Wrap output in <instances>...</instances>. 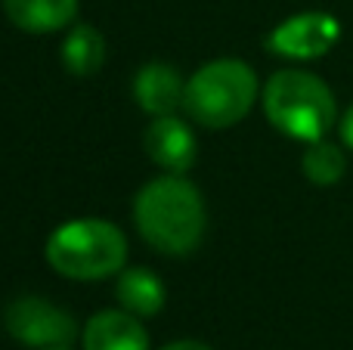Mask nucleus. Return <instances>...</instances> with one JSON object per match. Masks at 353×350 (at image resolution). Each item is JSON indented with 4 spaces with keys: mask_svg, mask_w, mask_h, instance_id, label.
<instances>
[{
    "mask_svg": "<svg viewBox=\"0 0 353 350\" xmlns=\"http://www.w3.org/2000/svg\"><path fill=\"white\" fill-rule=\"evenodd\" d=\"M134 223L140 236L161 254L186 258L205 239L208 211L199 186L183 174L155 177L137 192Z\"/></svg>",
    "mask_w": 353,
    "mask_h": 350,
    "instance_id": "nucleus-1",
    "label": "nucleus"
},
{
    "mask_svg": "<svg viewBox=\"0 0 353 350\" xmlns=\"http://www.w3.org/2000/svg\"><path fill=\"white\" fill-rule=\"evenodd\" d=\"M43 254L59 276L74 282H97L124 270L128 239L115 223L103 217H78L59 223L50 233Z\"/></svg>",
    "mask_w": 353,
    "mask_h": 350,
    "instance_id": "nucleus-2",
    "label": "nucleus"
},
{
    "mask_svg": "<svg viewBox=\"0 0 353 350\" xmlns=\"http://www.w3.org/2000/svg\"><path fill=\"white\" fill-rule=\"evenodd\" d=\"M263 112L279 134L301 143L325 140L338 118L335 93L310 72H276L263 87Z\"/></svg>",
    "mask_w": 353,
    "mask_h": 350,
    "instance_id": "nucleus-3",
    "label": "nucleus"
},
{
    "mask_svg": "<svg viewBox=\"0 0 353 350\" xmlns=\"http://www.w3.org/2000/svg\"><path fill=\"white\" fill-rule=\"evenodd\" d=\"M257 99V74L242 59H214L186 81L183 112L208 130L239 124Z\"/></svg>",
    "mask_w": 353,
    "mask_h": 350,
    "instance_id": "nucleus-4",
    "label": "nucleus"
},
{
    "mask_svg": "<svg viewBox=\"0 0 353 350\" xmlns=\"http://www.w3.org/2000/svg\"><path fill=\"white\" fill-rule=\"evenodd\" d=\"M3 326L22 344L41 350V347H68L78 338V326H74L72 313L56 307L53 301L37 295H25L6 304Z\"/></svg>",
    "mask_w": 353,
    "mask_h": 350,
    "instance_id": "nucleus-5",
    "label": "nucleus"
},
{
    "mask_svg": "<svg viewBox=\"0 0 353 350\" xmlns=\"http://www.w3.org/2000/svg\"><path fill=\"white\" fill-rule=\"evenodd\" d=\"M341 41V22L332 12H298L267 34V47L285 59H319Z\"/></svg>",
    "mask_w": 353,
    "mask_h": 350,
    "instance_id": "nucleus-6",
    "label": "nucleus"
},
{
    "mask_svg": "<svg viewBox=\"0 0 353 350\" xmlns=\"http://www.w3.org/2000/svg\"><path fill=\"white\" fill-rule=\"evenodd\" d=\"M143 146L155 165L165 167V174H186L195 165V134L176 115L155 118L143 136Z\"/></svg>",
    "mask_w": 353,
    "mask_h": 350,
    "instance_id": "nucleus-7",
    "label": "nucleus"
},
{
    "mask_svg": "<svg viewBox=\"0 0 353 350\" xmlns=\"http://www.w3.org/2000/svg\"><path fill=\"white\" fill-rule=\"evenodd\" d=\"M183 93H186V81L168 62H149L134 78L137 105L152 118L174 115L176 109H183Z\"/></svg>",
    "mask_w": 353,
    "mask_h": 350,
    "instance_id": "nucleus-8",
    "label": "nucleus"
},
{
    "mask_svg": "<svg viewBox=\"0 0 353 350\" xmlns=\"http://www.w3.org/2000/svg\"><path fill=\"white\" fill-rule=\"evenodd\" d=\"M84 350H149V335L140 316L128 310H103L84 326Z\"/></svg>",
    "mask_w": 353,
    "mask_h": 350,
    "instance_id": "nucleus-9",
    "label": "nucleus"
},
{
    "mask_svg": "<svg viewBox=\"0 0 353 350\" xmlns=\"http://www.w3.org/2000/svg\"><path fill=\"white\" fill-rule=\"evenodd\" d=\"M3 12L28 34H53L74 22L78 0H3Z\"/></svg>",
    "mask_w": 353,
    "mask_h": 350,
    "instance_id": "nucleus-10",
    "label": "nucleus"
},
{
    "mask_svg": "<svg viewBox=\"0 0 353 350\" xmlns=\"http://www.w3.org/2000/svg\"><path fill=\"white\" fill-rule=\"evenodd\" d=\"M115 298H118V304H121V310L146 320V316L161 313L168 295H165L161 279L155 276L152 270H146V267H130V270L118 273Z\"/></svg>",
    "mask_w": 353,
    "mask_h": 350,
    "instance_id": "nucleus-11",
    "label": "nucleus"
},
{
    "mask_svg": "<svg viewBox=\"0 0 353 350\" xmlns=\"http://www.w3.org/2000/svg\"><path fill=\"white\" fill-rule=\"evenodd\" d=\"M105 62V37L93 25H74L62 41V65L74 78H90Z\"/></svg>",
    "mask_w": 353,
    "mask_h": 350,
    "instance_id": "nucleus-12",
    "label": "nucleus"
},
{
    "mask_svg": "<svg viewBox=\"0 0 353 350\" xmlns=\"http://www.w3.org/2000/svg\"><path fill=\"white\" fill-rule=\"evenodd\" d=\"M301 167H304V177L316 186H335L338 180L347 171V158L344 152L329 140H316L307 143V152L301 158Z\"/></svg>",
    "mask_w": 353,
    "mask_h": 350,
    "instance_id": "nucleus-13",
    "label": "nucleus"
},
{
    "mask_svg": "<svg viewBox=\"0 0 353 350\" xmlns=\"http://www.w3.org/2000/svg\"><path fill=\"white\" fill-rule=\"evenodd\" d=\"M341 140H344V146L353 149V105L344 112V118H341Z\"/></svg>",
    "mask_w": 353,
    "mask_h": 350,
    "instance_id": "nucleus-14",
    "label": "nucleus"
},
{
    "mask_svg": "<svg viewBox=\"0 0 353 350\" xmlns=\"http://www.w3.org/2000/svg\"><path fill=\"white\" fill-rule=\"evenodd\" d=\"M161 350H211V347L201 344V341H174V344H168Z\"/></svg>",
    "mask_w": 353,
    "mask_h": 350,
    "instance_id": "nucleus-15",
    "label": "nucleus"
},
{
    "mask_svg": "<svg viewBox=\"0 0 353 350\" xmlns=\"http://www.w3.org/2000/svg\"><path fill=\"white\" fill-rule=\"evenodd\" d=\"M41 350H68V347H41Z\"/></svg>",
    "mask_w": 353,
    "mask_h": 350,
    "instance_id": "nucleus-16",
    "label": "nucleus"
}]
</instances>
